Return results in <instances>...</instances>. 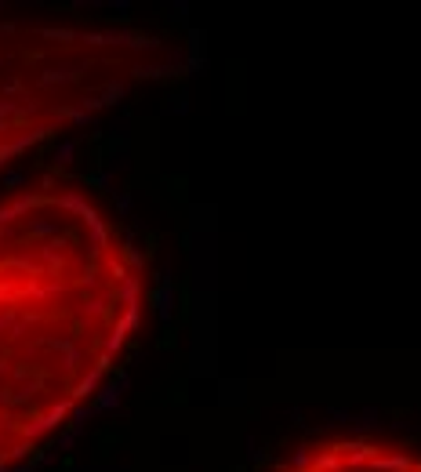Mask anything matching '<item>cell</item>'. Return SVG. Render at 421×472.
<instances>
[{
  "label": "cell",
  "instance_id": "obj_1",
  "mask_svg": "<svg viewBox=\"0 0 421 472\" xmlns=\"http://www.w3.org/2000/svg\"><path fill=\"white\" fill-rule=\"evenodd\" d=\"M142 306V254L83 192L40 185L0 207V468L91 396Z\"/></svg>",
  "mask_w": 421,
  "mask_h": 472
},
{
  "label": "cell",
  "instance_id": "obj_2",
  "mask_svg": "<svg viewBox=\"0 0 421 472\" xmlns=\"http://www.w3.org/2000/svg\"><path fill=\"white\" fill-rule=\"evenodd\" d=\"M280 472H421V454L377 436H334L302 447Z\"/></svg>",
  "mask_w": 421,
  "mask_h": 472
}]
</instances>
